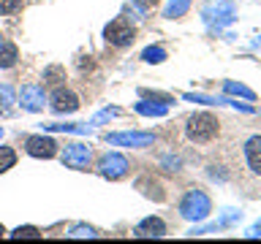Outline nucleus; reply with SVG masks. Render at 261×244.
Listing matches in <instances>:
<instances>
[{
	"label": "nucleus",
	"instance_id": "20",
	"mask_svg": "<svg viewBox=\"0 0 261 244\" xmlns=\"http://www.w3.org/2000/svg\"><path fill=\"white\" fill-rule=\"evenodd\" d=\"M71 239H95V228H90V225H73L71 231H68Z\"/></svg>",
	"mask_w": 261,
	"mask_h": 244
},
{
	"label": "nucleus",
	"instance_id": "7",
	"mask_svg": "<svg viewBox=\"0 0 261 244\" xmlns=\"http://www.w3.org/2000/svg\"><path fill=\"white\" fill-rule=\"evenodd\" d=\"M128 160L122 158L120 152H109V155H103L101 160H98V174L106 176V179H120V176H125L128 174Z\"/></svg>",
	"mask_w": 261,
	"mask_h": 244
},
{
	"label": "nucleus",
	"instance_id": "28",
	"mask_svg": "<svg viewBox=\"0 0 261 244\" xmlns=\"http://www.w3.org/2000/svg\"><path fill=\"white\" fill-rule=\"evenodd\" d=\"M0 138H3V128H0Z\"/></svg>",
	"mask_w": 261,
	"mask_h": 244
},
{
	"label": "nucleus",
	"instance_id": "3",
	"mask_svg": "<svg viewBox=\"0 0 261 244\" xmlns=\"http://www.w3.org/2000/svg\"><path fill=\"white\" fill-rule=\"evenodd\" d=\"M103 38H106V44H112L117 49H125L136 41V30L125 16H114V19L103 27Z\"/></svg>",
	"mask_w": 261,
	"mask_h": 244
},
{
	"label": "nucleus",
	"instance_id": "4",
	"mask_svg": "<svg viewBox=\"0 0 261 244\" xmlns=\"http://www.w3.org/2000/svg\"><path fill=\"white\" fill-rule=\"evenodd\" d=\"M90 158H93V149H90L87 144H82V141H73V144H65V149L60 155V160H63V166H68V168H87L90 166Z\"/></svg>",
	"mask_w": 261,
	"mask_h": 244
},
{
	"label": "nucleus",
	"instance_id": "14",
	"mask_svg": "<svg viewBox=\"0 0 261 244\" xmlns=\"http://www.w3.org/2000/svg\"><path fill=\"white\" fill-rule=\"evenodd\" d=\"M188 8H191V0H171L166 6V11H163V16L166 19H179V16L188 14Z\"/></svg>",
	"mask_w": 261,
	"mask_h": 244
},
{
	"label": "nucleus",
	"instance_id": "25",
	"mask_svg": "<svg viewBox=\"0 0 261 244\" xmlns=\"http://www.w3.org/2000/svg\"><path fill=\"white\" fill-rule=\"evenodd\" d=\"M117 109H106V111H101V114H98V117L93 119V125H98V122H103V119H112V117H117Z\"/></svg>",
	"mask_w": 261,
	"mask_h": 244
},
{
	"label": "nucleus",
	"instance_id": "13",
	"mask_svg": "<svg viewBox=\"0 0 261 244\" xmlns=\"http://www.w3.org/2000/svg\"><path fill=\"white\" fill-rule=\"evenodd\" d=\"M16 57H19L16 46L11 44V41H3V44H0V68H11V65L16 63Z\"/></svg>",
	"mask_w": 261,
	"mask_h": 244
},
{
	"label": "nucleus",
	"instance_id": "11",
	"mask_svg": "<svg viewBox=\"0 0 261 244\" xmlns=\"http://www.w3.org/2000/svg\"><path fill=\"white\" fill-rule=\"evenodd\" d=\"M106 141L114 146H150L155 141L152 133H109Z\"/></svg>",
	"mask_w": 261,
	"mask_h": 244
},
{
	"label": "nucleus",
	"instance_id": "27",
	"mask_svg": "<svg viewBox=\"0 0 261 244\" xmlns=\"http://www.w3.org/2000/svg\"><path fill=\"white\" fill-rule=\"evenodd\" d=\"M3 233H6V228H3V225H0V236H3Z\"/></svg>",
	"mask_w": 261,
	"mask_h": 244
},
{
	"label": "nucleus",
	"instance_id": "9",
	"mask_svg": "<svg viewBox=\"0 0 261 244\" xmlns=\"http://www.w3.org/2000/svg\"><path fill=\"white\" fill-rule=\"evenodd\" d=\"M79 109V95L73 93V89H55L52 93V111L55 114H73Z\"/></svg>",
	"mask_w": 261,
	"mask_h": 244
},
{
	"label": "nucleus",
	"instance_id": "5",
	"mask_svg": "<svg viewBox=\"0 0 261 244\" xmlns=\"http://www.w3.org/2000/svg\"><path fill=\"white\" fill-rule=\"evenodd\" d=\"M242 155H245V166L253 179H261V133H253L245 138L242 144Z\"/></svg>",
	"mask_w": 261,
	"mask_h": 244
},
{
	"label": "nucleus",
	"instance_id": "2",
	"mask_svg": "<svg viewBox=\"0 0 261 244\" xmlns=\"http://www.w3.org/2000/svg\"><path fill=\"white\" fill-rule=\"evenodd\" d=\"M210 211H212V201L204 190H199V187L188 190L182 195V201H179V215L185 220H204Z\"/></svg>",
	"mask_w": 261,
	"mask_h": 244
},
{
	"label": "nucleus",
	"instance_id": "21",
	"mask_svg": "<svg viewBox=\"0 0 261 244\" xmlns=\"http://www.w3.org/2000/svg\"><path fill=\"white\" fill-rule=\"evenodd\" d=\"M226 93H231V95H242V98H248V101H256V93L248 87H242V84H234V81H226Z\"/></svg>",
	"mask_w": 261,
	"mask_h": 244
},
{
	"label": "nucleus",
	"instance_id": "8",
	"mask_svg": "<svg viewBox=\"0 0 261 244\" xmlns=\"http://www.w3.org/2000/svg\"><path fill=\"white\" fill-rule=\"evenodd\" d=\"M44 103H46V93H44V87L41 84H24L19 89V106L24 111H41L44 109Z\"/></svg>",
	"mask_w": 261,
	"mask_h": 244
},
{
	"label": "nucleus",
	"instance_id": "24",
	"mask_svg": "<svg viewBox=\"0 0 261 244\" xmlns=\"http://www.w3.org/2000/svg\"><path fill=\"white\" fill-rule=\"evenodd\" d=\"M22 8V0H0V14H16Z\"/></svg>",
	"mask_w": 261,
	"mask_h": 244
},
{
	"label": "nucleus",
	"instance_id": "18",
	"mask_svg": "<svg viewBox=\"0 0 261 244\" xmlns=\"http://www.w3.org/2000/svg\"><path fill=\"white\" fill-rule=\"evenodd\" d=\"M46 130H52V133H90V128L87 125H57V122H52V125H44Z\"/></svg>",
	"mask_w": 261,
	"mask_h": 244
},
{
	"label": "nucleus",
	"instance_id": "6",
	"mask_svg": "<svg viewBox=\"0 0 261 244\" xmlns=\"http://www.w3.org/2000/svg\"><path fill=\"white\" fill-rule=\"evenodd\" d=\"M24 152L30 158H41V160H49L57 155V141L49 136H28L24 138Z\"/></svg>",
	"mask_w": 261,
	"mask_h": 244
},
{
	"label": "nucleus",
	"instance_id": "23",
	"mask_svg": "<svg viewBox=\"0 0 261 244\" xmlns=\"http://www.w3.org/2000/svg\"><path fill=\"white\" fill-rule=\"evenodd\" d=\"M0 114H11V87H0Z\"/></svg>",
	"mask_w": 261,
	"mask_h": 244
},
{
	"label": "nucleus",
	"instance_id": "10",
	"mask_svg": "<svg viewBox=\"0 0 261 244\" xmlns=\"http://www.w3.org/2000/svg\"><path fill=\"white\" fill-rule=\"evenodd\" d=\"M134 236L136 239H161V236H166V223L161 217H144L134 228Z\"/></svg>",
	"mask_w": 261,
	"mask_h": 244
},
{
	"label": "nucleus",
	"instance_id": "26",
	"mask_svg": "<svg viewBox=\"0 0 261 244\" xmlns=\"http://www.w3.org/2000/svg\"><path fill=\"white\" fill-rule=\"evenodd\" d=\"M258 233H261V223H258L256 228H253V236H258Z\"/></svg>",
	"mask_w": 261,
	"mask_h": 244
},
{
	"label": "nucleus",
	"instance_id": "29",
	"mask_svg": "<svg viewBox=\"0 0 261 244\" xmlns=\"http://www.w3.org/2000/svg\"><path fill=\"white\" fill-rule=\"evenodd\" d=\"M0 44H3V36H0Z\"/></svg>",
	"mask_w": 261,
	"mask_h": 244
},
{
	"label": "nucleus",
	"instance_id": "16",
	"mask_svg": "<svg viewBox=\"0 0 261 244\" xmlns=\"http://www.w3.org/2000/svg\"><path fill=\"white\" fill-rule=\"evenodd\" d=\"M14 163H16V152L11 146H0V174L8 168H14Z\"/></svg>",
	"mask_w": 261,
	"mask_h": 244
},
{
	"label": "nucleus",
	"instance_id": "22",
	"mask_svg": "<svg viewBox=\"0 0 261 244\" xmlns=\"http://www.w3.org/2000/svg\"><path fill=\"white\" fill-rule=\"evenodd\" d=\"M38 228H33V225H24V228H16V231L11 233V239H38Z\"/></svg>",
	"mask_w": 261,
	"mask_h": 244
},
{
	"label": "nucleus",
	"instance_id": "17",
	"mask_svg": "<svg viewBox=\"0 0 261 244\" xmlns=\"http://www.w3.org/2000/svg\"><path fill=\"white\" fill-rule=\"evenodd\" d=\"M142 60H144V63H163V60H166V49H161V46H147L144 52H142Z\"/></svg>",
	"mask_w": 261,
	"mask_h": 244
},
{
	"label": "nucleus",
	"instance_id": "19",
	"mask_svg": "<svg viewBox=\"0 0 261 244\" xmlns=\"http://www.w3.org/2000/svg\"><path fill=\"white\" fill-rule=\"evenodd\" d=\"M136 111L144 114V117H163L166 114V106H150V103H136Z\"/></svg>",
	"mask_w": 261,
	"mask_h": 244
},
{
	"label": "nucleus",
	"instance_id": "1",
	"mask_svg": "<svg viewBox=\"0 0 261 244\" xmlns=\"http://www.w3.org/2000/svg\"><path fill=\"white\" fill-rule=\"evenodd\" d=\"M220 125H223V122H220L212 111H196L185 122V136H188V141L196 144V146H210L220 138Z\"/></svg>",
	"mask_w": 261,
	"mask_h": 244
},
{
	"label": "nucleus",
	"instance_id": "15",
	"mask_svg": "<svg viewBox=\"0 0 261 244\" xmlns=\"http://www.w3.org/2000/svg\"><path fill=\"white\" fill-rule=\"evenodd\" d=\"M65 81V68L63 65H49V68L44 71V84H63Z\"/></svg>",
	"mask_w": 261,
	"mask_h": 244
},
{
	"label": "nucleus",
	"instance_id": "12",
	"mask_svg": "<svg viewBox=\"0 0 261 244\" xmlns=\"http://www.w3.org/2000/svg\"><path fill=\"white\" fill-rule=\"evenodd\" d=\"M136 190L144 195V198H152V201H163L166 198V193H163V185L155 179L152 174H144L136 179Z\"/></svg>",
	"mask_w": 261,
	"mask_h": 244
}]
</instances>
